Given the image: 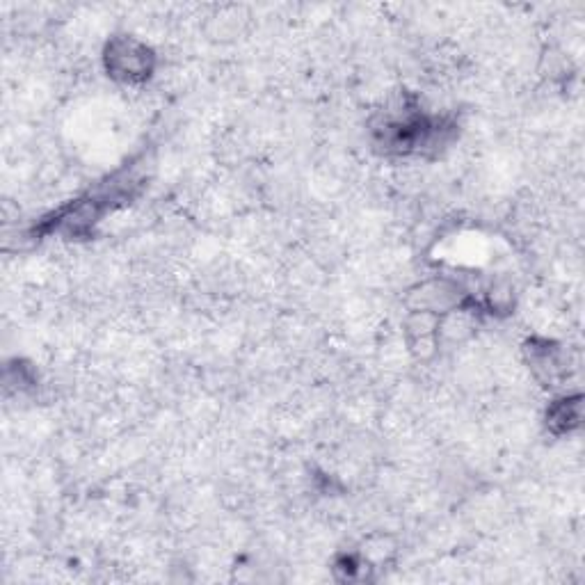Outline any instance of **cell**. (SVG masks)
Listing matches in <instances>:
<instances>
[{"instance_id": "cell-2", "label": "cell", "mask_w": 585, "mask_h": 585, "mask_svg": "<svg viewBox=\"0 0 585 585\" xmlns=\"http://www.w3.org/2000/svg\"><path fill=\"white\" fill-rule=\"evenodd\" d=\"M528 359H531V366L538 373V378L549 382V387H556V384L567 375V359L560 348L549 341H533L528 346Z\"/></svg>"}, {"instance_id": "cell-1", "label": "cell", "mask_w": 585, "mask_h": 585, "mask_svg": "<svg viewBox=\"0 0 585 585\" xmlns=\"http://www.w3.org/2000/svg\"><path fill=\"white\" fill-rule=\"evenodd\" d=\"M106 69L122 83H142L156 69V55L135 37H115L106 48Z\"/></svg>"}, {"instance_id": "cell-3", "label": "cell", "mask_w": 585, "mask_h": 585, "mask_svg": "<svg viewBox=\"0 0 585 585\" xmlns=\"http://www.w3.org/2000/svg\"><path fill=\"white\" fill-rule=\"evenodd\" d=\"M549 428L558 432V435H565V432H572L579 428L581 423V398L579 396H567L556 400L554 405L549 407L547 414Z\"/></svg>"}]
</instances>
